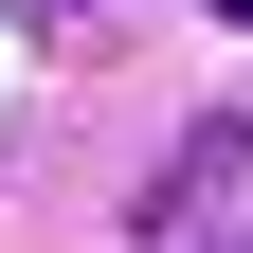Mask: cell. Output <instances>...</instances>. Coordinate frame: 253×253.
Instances as JSON below:
<instances>
[{"label":"cell","instance_id":"7a4b0ae2","mask_svg":"<svg viewBox=\"0 0 253 253\" xmlns=\"http://www.w3.org/2000/svg\"><path fill=\"white\" fill-rule=\"evenodd\" d=\"M217 18H253V0H217Z\"/></svg>","mask_w":253,"mask_h":253},{"label":"cell","instance_id":"6da1fadb","mask_svg":"<svg viewBox=\"0 0 253 253\" xmlns=\"http://www.w3.org/2000/svg\"><path fill=\"white\" fill-rule=\"evenodd\" d=\"M235 181H253V126H199V145L145 181V235H181V217H199V199H235Z\"/></svg>","mask_w":253,"mask_h":253}]
</instances>
